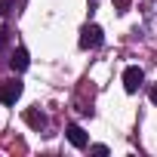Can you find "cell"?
I'll return each instance as SVG.
<instances>
[{
    "mask_svg": "<svg viewBox=\"0 0 157 157\" xmlns=\"http://www.w3.org/2000/svg\"><path fill=\"white\" fill-rule=\"evenodd\" d=\"M102 40H105V37H102V28H99V25H86L83 34H80V46H83V49H99Z\"/></svg>",
    "mask_w": 157,
    "mask_h": 157,
    "instance_id": "6da1fadb",
    "label": "cell"
},
{
    "mask_svg": "<svg viewBox=\"0 0 157 157\" xmlns=\"http://www.w3.org/2000/svg\"><path fill=\"white\" fill-rule=\"evenodd\" d=\"M142 80H145V74H142L139 65H129V68L123 71V86H126V93H136V90L142 86Z\"/></svg>",
    "mask_w": 157,
    "mask_h": 157,
    "instance_id": "7a4b0ae2",
    "label": "cell"
},
{
    "mask_svg": "<svg viewBox=\"0 0 157 157\" xmlns=\"http://www.w3.org/2000/svg\"><path fill=\"white\" fill-rule=\"evenodd\" d=\"M19 96H22V83H16V80L0 86V102H3V105H16Z\"/></svg>",
    "mask_w": 157,
    "mask_h": 157,
    "instance_id": "3957f363",
    "label": "cell"
},
{
    "mask_svg": "<svg viewBox=\"0 0 157 157\" xmlns=\"http://www.w3.org/2000/svg\"><path fill=\"white\" fill-rule=\"evenodd\" d=\"M68 142H71L74 148H86V132L77 126V123H71V126H68Z\"/></svg>",
    "mask_w": 157,
    "mask_h": 157,
    "instance_id": "277c9868",
    "label": "cell"
},
{
    "mask_svg": "<svg viewBox=\"0 0 157 157\" xmlns=\"http://www.w3.org/2000/svg\"><path fill=\"white\" fill-rule=\"evenodd\" d=\"M10 68L13 71H25L28 68V52L19 46V49H13V56H10Z\"/></svg>",
    "mask_w": 157,
    "mask_h": 157,
    "instance_id": "5b68a950",
    "label": "cell"
},
{
    "mask_svg": "<svg viewBox=\"0 0 157 157\" xmlns=\"http://www.w3.org/2000/svg\"><path fill=\"white\" fill-rule=\"evenodd\" d=\"M25 120H28L34 129H46V117H43L40 111H28V114H25Z\"/></svg>",
    "mask_w": 157,
    "mask_h": 157,
    "instance_id": "8992f818",
    "label": "cell"
},
{
    "mask_svg": "<svg viewBox=\"0 0 157 157\" xmlns=\"http://www.w3.org/2000/svg\"><path fill=\"white\" fill-rule=\"evenodd\" d=\"M13 3H16V0H0V16H6V13H10V6H13Z\"/></svg>",
    "mask_w": 157,
    "mask_h": 157,
    "instance_id": "52a82bcc",
    "label": "cell"
},
{
    "mask_svg": "<svg viewBox=\"0 0 157 157\" xmlns=\"http://www.w3.org/2000/svg\"><path fill=\"white\" fill-rule=\"evenodd\" d=\"M151 102L157 105V86H151Z\"/></svg>",
    "mask_w": 157,
    "mask_h": 157,
    "instance_id": "ba28073f",
    "label": "cell"
}]
</instances>
